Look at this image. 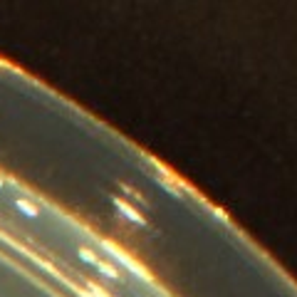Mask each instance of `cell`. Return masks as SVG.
Listing matches in <instances>:
<instances>
[{"label": "cell", "instance_id": "cell-1", "mask_svg": "<svg viewBox=\"0 0 297 297\" xmlns=\"http://www.w3.org/2000/svg\"><path fill=\"white\" fill-rule=\"evenodd\" d=\"M79 255H82V258H84L87 263H94V265H97V268H99L102 273H107L109 278H117V270H114L112 265H107V263H102V260H99V258H97L94 253H89L87 248H79Z\"/></svg>", "mask_w": 297, "mask_h": 297}, {"label": "cell", "instance_id": "cell-2", "mask_svg": "<svg viewBox=\"0 0 297 297\" xmlns=\"http://www.w3.org/2000/svg\"><path fill=\"white\" fill-rule=\"evenodd\" d=\"M114 203H117V208H119V211H122V213H124V216H127L129 221L142 223V225L147 223V218H144V216H142V213H139L137 208H132V206H129V203L124 201V198H114Z\"/></svg>", "mask_w": 297, "mask_h": 297}, {"label": "cell", "instance_id": "cell-3", "mask_svg": "<svg viewBox=\"0 0 297 297\" xmlns=\"http://www.w3.org/2000/svg\"><path fill=\"white\" fill-rule=\"evenodd\" d=\"M17 208H20V211H25L27 216H37V208H35L32 203H27L25 198H17Z\"/></svg>", "mask_w": 297, "mask_h": 297}, {"label": "cell", "instance_id": "cell-4", "mask_svg": "<svg viewBox=\"0 0 297 297\" xmlns=\"http://www.w3.org/2000/svg\"><path fill=\"white\" fill-rule=\"evenodd\" d=\"M0 186H2V181H0Z\"/></svg>", "mask_w": 297, "mask_h": 297}]
</instances>
